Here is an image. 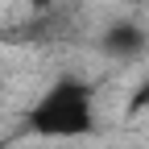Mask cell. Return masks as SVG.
Instances as JSON below:
<instances>
[{"label": "cell", "mask_w": 149, "mask_h": 149, "mask_svg": "<svg viewBox=\"0 0 149 149\" xmlns=\"http://www.w3.org/2000/svg\"><path fill=\"white\" fill-rule=\"evenodd\" d=\"M29 128L37 137L50 141H74L87 137L95 128V104H91V91L74 79H58L42 100L29 112Z\"/></svg>", "instance_id": "obj_1"}, {"label": "cell", "mask_w": 149, "mask_h": 149, "mask_svg": "<svg viewBox=\"0 0 149 149\" xmlns=\"http://www.w3.org/2000/svg\"><path fill=\"white\" fill-rule=\"evenodd\" d=\"M104 50L112 54V58H137V54L145 50V29L137 21H116V25H108L104 33Z\"/></svg>", "instance_id": "obj_2"}, {"label": "cell", "mask_w": 149, "mask_h": 149, "mask_svg": "<svg viewBox=\"0 0 149 149\" xmlns=\"http://www.w3.org/2000/svg\"><path fill=\"white\" fill-rule=\"evenodd\" d=\"M128 112H149V79L137 87V95H133V104H128Z\"/></svg>", "instance_id": "obj_3"}]
</instances>
